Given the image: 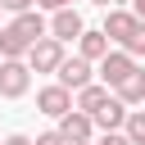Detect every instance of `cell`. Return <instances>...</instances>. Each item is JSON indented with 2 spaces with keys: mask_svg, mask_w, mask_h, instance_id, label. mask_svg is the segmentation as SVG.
Wrapping results in <instances>:
<instances>
[{
  "mask_svg": "<svg viewBox=\"0 0 145 145\" xmlns=\"http://www.w3.org/2000/svg\"><path fill=\"white\" fill-rule=\"evenodd\" d=\"M82 14L77 9H54V18L45 23V36H54V41H77L82 36Z\"/></svg>",
  "mask_w": 145,
  "mask_h": 145,
  "instance_id": "5",
  "label": "cell"
},
{
  "mask_svg": "<svg viewBox=\"0 0 145 145\" xmlns=\"http://www.w3.org/2000/svg\"><path fill=\"white\" fill-rule=\"evenodd\" d=\"M0 145H32V136H23V131H14V136H5Z\"/></svg>",
  "mask_w": 145,
  "mask_h": 145,
  "instance_id": "20",
  "label": "cell"
},
{
  "mask_svg": "<svg viewBox=\"0 0 145 145\" xmlns=\"http://www.w3.org/2000/svg\"><path fill=\"white\" fill-rule=\"evenodd\" d=\"M77 54H82L86 63H100V59L109 54V36H104L100 27H95V32H91V27H82V36H77Z\"/></svg>",
  "mask_w": 145,
  "mask_h": 145,
  "instance_id": "11",
  "label": "cell"
},
{
  "mask_svg": "<svg viewBox=\"0 0 145 145\" xmlns=\"http://www.w3.org/2000/svg\"><path fill=\"white\" fill-rule=\"evenodd\" d=\"M95 145H131V140H127V136H122V131H104V136H100V140H95Z\"/></svg>",
  "mask_w": 145,
  "mask_h": 145,
  "instance_id": "18",
  "label": "cell"
},
{
  "mask_svg": "<svg viewBox=\"0 0 145 145\" xmlns=\"http://www.w3.org/2000/svg\"><path fill=\"white\" fill-rule=\"evenodd\" d=\"M45 36V18L41 9H23L9 18V27H0V59H23L32 41Z\"/></svg>",
  "mask_w": 145,
  "mask_h": 145,
  "instance_id": "1",
  "label": "cell"
},
{
  "mask_svg": "<svg viewBox=\"0 0 145 145\" xmlns=\"http://www.w3.org/2000/svg\"><path fill=\"white\" fill-rule=\"evenodd\" d=\"M136 23H140V18H136L131 9H109V14H104V27H100V32H104V36L113 41V45H122V41L131 36V27H136Z\"/></svg>",
  "mask_w": 145,
  "mask_h": 145,
  "instance_id": "9",
  "label": "cell"
},
{
  "mask_svg": "<svg viewBox=\"0 0 145 145\" xmlns=\"http://www.w3.org/2000/svg\"><path fill=\"white\" fill-rule=\"evenodd\" d=\"M77 145H95V140H77Z\"/></svg>",
  "mask_w": 145,
  "mask_h": 145,
  "instance_id": "23",
  "label": "cell"
},
{
  "mask_svg": "<svg viewBox=\"0 0 145 145\" xmlns=\"http://www.w3.org/2000/svg\"><path fill=\"white\" fill-rule=\"evenodd\" d=\"M32 145H68V140H63V136H59V131H41V136H36V140H32Z\"/></svg>",
  "mask_w": 145,
  "mask_h": 145,
  "instance_id": "17",
  "label": "cell"
},
{
  "mask_svg": "<svg viewBox=\"0 0 145 145\" xmlns=\"http://www.w3.org/2000/svg\"><path fill=\"white\" fill-rule=\"evenodd\" d=\"M118 50H127L131 59H140V54H145V23H136V27H131V36H127Z\"/></svg>",
  "mask_w": 145,
  "mask_h": 145,
  "instance_id": "15",
  "label": "cell"
},
{
  "mask_svg": "<svg viewBox=\"0 0 145 145\" xmlns=\"http://www.w3.org/2000/svg\"><path fill=\"white\" fill-rule=\"evenodd\" d=\"M91 5H100V9H109V5H113V0H91Z\"/></svg>",
  "mask_w": 145,
  "mask_h": 145,
  "instance_id": "22",
  "label": "cell"
},
{
  "mask_svg": "<svg viewBox=\"0 0 145 145\" xmlns=\"http://www.w3.org/2000/svg\"><path fill=\"white\" fill-rule=\"evenodd\" d=\"M131 145H145V109H127V118H122V127H118Z\"/></svg>",
  "mask_w": 145,
  "mask_h": 145,
  "instance_id": "14",
  "label": "cell"
},
{
  "mask_svg": "<svg viewBox=\"0 0 145 145\" xmlns=\"http://www.w3.org/2000/svg\"><path fill=\"white\" fill-rule=\"evenodd\" d=\"M91 77H95V72H91V63H86L82 54H72V59L63 54V59H59V68H54V82H59L63 91H82Z\"/></svg>",
  "mask_w": 145,
  "mask_h": 145,
  "instance_id": "4",
  "label": "cell"
},
{
  "mask_svg": "<svg viewBox=\"0 0 145 145\" xmlns=\"http://www.w3.org/2000/svg\"><path fill=\"white\" fill-rule=\"evenodd\" d=\"M36 109H41L45 118H63V113L72 109V91H63L59 82H54V86H41V91H36Z\"/></svg>",
  "mask_w": 145,
  "mask_h": 145,
  "instance_id": "7",
  "label": "cell"
},
{
  "mask_svg": "<svg viewBox=\"0 0 145 145\" xmlns=\"http://www.w3.org/2000/svg\"><path fill=\"white\" fill-rule=\"evenodd\" d=\"M36 9H72V0H36Z\"/></svg>",
  "mask_w": 145,
  "mask_h": 145,
  "instance_id": "19",
  "label": "cell"
},
{
  "mask_svg": "<svg viewBox=\"0 0 145 145\" xmlns=\"http://www.w3.org/2000/svg\"><path fill=\"white\" fill-rule=\"evenodd\" d=\"M59 59H63V41H54V36L32 41V45H27V54H23V63H27L32 72H54V68H59Z\"/></svg>",
  "mask_w": 145,
  "mask_h": 145,
  "instance_id": "2",
  "label": "cell"
},
{
  "mask_svg": "<svg viewBox=\"0 0 145 145\" xmlns=\"http://www.w3.org/2000/svg\"><path fill=\"white\" fill-rule=\"evenodd\" d=\"M86 118H91L100 131H118V127H122V118H127V104H122L118 95H109V100H104L95 113H86Z\"/></svg>",
  "mask_w": 145,
  "mask_h": 145,
  "instance_id": "10",
  "label": "cell"
},
{
  "mask_svg": "<svg viewBox=\"0 0 145 145\" xmlns=\"http://www.w3.org/2000/svg\"><path fill=\"white\" fill-rule=\"evenodd\" d=\"M113 95H118L122 104H140V100H145V68L136 63V68H131V72L113 86Z\"/></svg>",
  "mask_w": 145,
  "mask_h": 145,
  "instance_id": "12",
  "label": "cell"
},
{
  "mask_svg": "<svg viewBox=\"0 0 145 145\" xmlns=\"http://www.w3.org/2000/svg\"><path fill=\"white\" fill-rule=\"evenodd\" d=\"M140 104H145V100H140Z\"/></svg>",
  "mask_w": 145,
  "mask_h": 145,
  "instance_id": "24",
  "label": "cell"
},
{
  "mask_svg": "<svg viewBox=\"0 0 145 145\" xmlns=\"http://www.w3.org/2000/svg\"><path fill=\"white\" fill-rule=\"evenodd\" d=\"M32 86V68L23 59H0V95L5 100H23Z\"/></svg>",
  "mask_w": 145,
  "mask_h": 145,
  "instance_id": "3",
  "label": "cell"
},
{
  "mask_svg": "<svg viewBox=\"0 0 145 145\" xmlns=\"http://www.w3.org/2000/svg\"><path fill=\"white\" fill-rule=\"evenodd\" d=\"M131 68H136V59H131L127 50H109V54L100 59V82H104V86L113 91V86H118V82H122V77L131 72Z\"/></svg>",
  "mask_w": 145,
  "mask_h": 145,
  "instance_id": "6",
  "label": "cell"
},
{
  "mask_svg": "<svg viewBox=\"0 0 145 145\" xmlns=\"http://www.w3.org/2000/svg\"><path fill=\"white\" fill-rule=\"evenodd\" d=\"M54 131H59V136H63L68 145H77V140H91V131H95V122H91V118H86L82 109H68V113L59 118V127H54Z\"/></svg>",
  "mask_w": 145,
  "mask_h": 145,
  "instance_id": "8",
  "label": "cell"
},
{
  "mask_svg": "<svg viewBox=\"0 0 145 145\" xmlns=\"http://www.w3.org/2000/svg\"><path fill=\"white\" fill-rule=\"evenodd\" d=\"M0 9H9V14H23V9H36V0H0Z\"/></svg>",
  "mask_w": 145,
  "mask_h": 145,
  "instance_id": "16",
  "label": "cell"
},
{
  "mask_svg": "<svg viewBox=\"0 0 145 145\" xmlns=\"http://www.w3.org/2000/svg\"><path fill=\"white\" fill-rule=\"evenodd\" d=\"M131 14H136V18L145 23V0H131Z\"/></svg>",
  "mask_w": 145,
  "mask_h": 145,
  "instance_id": "21",
  "label": "cell"
},
{
  "mask_svg": "<svg viewBox=\"0 0 145 145\" xmlns=\"http://www.w3.org/2000/svg\"><path fill=\"white\" fill-rule=\"evenodd\" d=\"M72 95H77V100H72V109H82V113H95V109H100V104H104L113 91H109V86H100V82H86V86H82V91H72Z\"/></svg>",
  "mask_w": 145,
  "mask_h": 145,
  "instance_id": "13",
  "label": "cell"
}]
</instances>
